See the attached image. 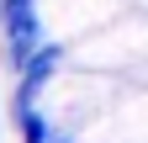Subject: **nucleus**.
<instances>
[{"instance_id": "obj_1", "label": "nucleus", "mask_w": 148, "mask_h": 143, "mask_svg": "<svg viewBox=\"0 0 148 143\" xmlns=\"http://www.w3.org/2000/svg\"><path fill=\"white\" fill-rule=\"evenodd\" d=\"M16 133H21V143H58V127L42 106H16Z\"/></svg>"}]
</instances>
